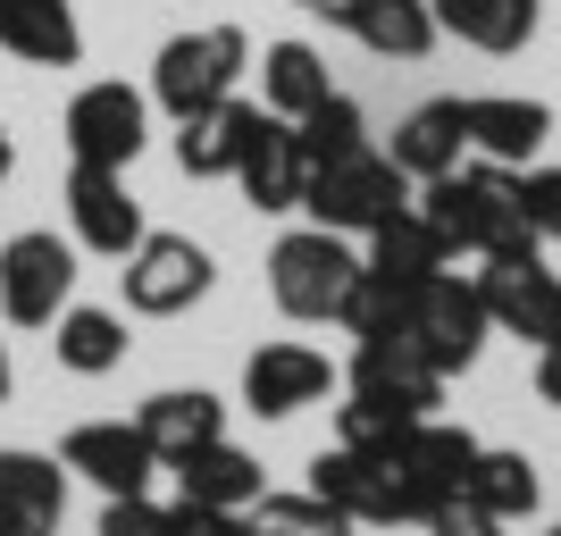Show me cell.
<instances>
[{"label": "cell", "mask_w": 561, "mask_h": 536, "mask_svg": "<svg viewBox=\"0 0 561 536\" xmlns=\"http://www.w3.org/2000/svg\"><path fill=\"white\" fill-rule=\"evenodd\" d=\"M135 427H142V444L160 453V469H168V461H185L193 444H218V436H227V402L202 395V386H168V395H151L135 411Z\"/></svg>", "instance_id": "cell-23"}, {"label": "cell", "mask_w": 561, "mask_h": 536, "mask_svg": "<svg viewBox=\"0 0 561 536\" xmlns=\"http://www.w3.org/2000/svg\"><path fill=\"white\" fill-rule=\"evenodd\" d=\"M427 536H503V520H494V512H478V503L461 494V503H445V512L427 520Z\"/></svg>", "instance_id": "cell-36"}, {"label": "cell", "mask_w": 561, "mask_h": 536, "mask_svg": "<svg viewBox=\"0 0 561 536\" xmlns=\"http://www.w3.org/2000/svg\"><path fill=\"white\" fill-rule=\"evenodd\" d=\"M402 335H411V352H420L436 377H461L494 335L486 303H478V277L436 269L427 285H411V294H402Z\"/></svg>", "instance_id": "cell-5"}, {"label": "cell", "mask_w": 561, "mask_h": 536, "mask_svg": "<svg viewBox=\"0 0 561 536\" xmlns=\"http://www.w3.org/2000/svg\"><path fill=\"white\" fill-rule=\"evenodd\" d=\"M59 512H68V469L50 453L9 444L0 453V536H59Z\"/></svg>", "instance_id": "cell-18"}, {"label": "cell", "mask_w": 561, "mask_h": 536, "mask_svg": "<svg viewBox=\"0 0 561 536\" xmlns=\"http://www.w3.org/2000/svg\"><path fill=\"white\" fill-rule=\"evenodd\" d=\"M411 193H420V185H411L377 142H360V151H344V160L310 168L302 210H310V227H328V235H377L386 218L411 210Z\"/></svg>", "instance_id": "cell-3"}, {"label": "cell", "mask_w": 561, "mask_h": 536, "mask_svg": "<svg viewBox=\"0 0 561 536\" xmlns=\"http://www.w3.org/2000/svg\"><path fill=\"white\" fill-rule=\"evenodd\" d=\"M461 151H469V126H461V93H445V101H420V110L394 126V151L386 160L411 176V185H436V176H453L461 168Z\"/></svg>", "instance_id": "cell-21"}, {"label": "cell", "mask_w": 561, "mask_h": 536, "mask_svg": "<svg viewBox=\"0 0 561 536\" xmlns=\"http://www.w3.org/2000/svg\"><path fill=\"white\" fill-rule=\"evenodd\" d=\"M126 319L117 310H93V303H68L59 319H50V352H59V369H76V377H110L117 361H126Z\"/></svg>", "instance_id": "cell-28"}, {"label": "cell", "mask_w": 561, "mask_h": 536, "mask_svg": "<svg viewBox=\"0 0 561 536\" xmlns=\"http://www.w3.org/2000/svg\"><path fill=\"white\" fill-rule=\"evenodd\" d=\"M0 50H18L25 68H76L84 59L76 0H0Z\"/></svg>", "instance_id": "cell-22"}, {"label": "cell", "mask_w": 561, "mask_h": 536, "mask_svg": "<svg viewBox=\"0 0 561 536\" xmlns=\"http://www.w3.org/2000/svg\"><path fill=\"white\" fill-rule=\"evenodd\" d=\"M478 303H486V319L503 327V335H519V344H561V277L545 269V252L528 243V252H494L486 269H478Z\"/></svg>", "instance_id": "cell-10"}, {"label": "cell", "mask_w": 561, "mask_h": 536, "mask_svg": "<svg viewBox=\"0 0 561 536\" xmlns=\"http://www.w3.org/2000/svg\"><path fill=\"white\" fill-rule=\"evenodd\" d=\"M117 285H126V310H135V319H185L218 285V260L202 252L193 235H142L135 252H126V269H117Z\"/></svg>", "instance_id": "cell-8"}, {"label": "cell", "mask_w": 561, "mask_h": 536, "mask_svg": "<svg viewBox=\"0 0 561 536\" xmlns=\"http://www.w3.org/2000/svg\"><path fill=\"white\" fill-rule=\"evenodd\" d=\"M537 395L561 411V344H545V352H537Z\"/></svg>", "instance_id": "cell-37"}, {"label": "cell", "mask_w": 561, "mask_h": 536, "mask_svg": "<svg viewBox=\"0 0 561 536\" xmlns=\"http://www.w3.org/2000/svg\"><path fill=\"white\" fill-rule=\"evenodd\" d=\"M402 427H411V411H394V402H377V395L335 402V444H369V453H386Z\"/></svg>", "instance_id": "cell-32"}, {"label": "cell", "mask_w": 561, "mask_h": 536, "mask_svg": "<svg viewBox=\"0 0 561 536\" xmlns=\"http://www.w3.org/2000/svg\"><path fill=\"white\" fill-rule=\"evenodd\" d=\"M59 135H68V160H84V168H135L142 142H151V93L101 76V84H84L68 101Z\"/></svg>", "instance_id": "cell-9"}, {"label": "cell", "mask_w": 561, "mask_h": 536, "mask_svg": "<svg viewBox=\"0 0 561 536\" xmlns=\"http://www.w3.org/2000/svg\"><path fill=\"white\" fill-rule=\"evenodd\" d=\"M427 9H436V34H453L469 50H494V59L537 43V0H427Z\"/></svg>", "instance_id": "cell-25"}, {"label": "cell", "mask_w": 561, "mask_h": 536, "mask_svg": "<svg viewBox=\"0 0 561 536\" xmlns=\"http://www.w3.org/2000/svg\"><path fill=\"white\" fill-rule=\"evenodd\" d=\"M76 303V243L50 227H25L0 243V319L9 327H50Z\"/></svg>", "instance_id": "cell-7"}, {"label": "cell", "mask_w": 561, "mask_h": 536, "mask_svg": "<svg viewBox=\"0 0 561 536\" xmlns=\"http://www.w3.org/2000/svg\"><path fill=\"white\" fill-rule=\"evenodd\" d=\"M59 469L93 478L101 494H142L160 478V453L142 444L135 420H84V427H68V444H59Z\"/></svg>", "instance_id": "cell-14"}, {"label": "cell", "mask_w": 561, "mask_h": 536, "mask_svg": "<svg viewBox=\"0 0 561 536\" xmlns=\"http://www.w3.org/2000/svg\"><path fill=\"white\" fill-rule=\"evenodd\" d=\"M9 386H18V369H9V344H0V402H9Z\"/></svg>", "instance_id": "cell-39"}, {"label": "cell", "mask_w": 561, "mask_h": 536, "mask_svg": "<svg viewBox=\"0 0 561 536\" xmlns=\"http://www.w3.org/2000/svg\"><path fill=\"white\" fill-rule=\"evenodd\" d=\"M234 185H243V202H252L260 218L302 210V185H310L302 135H294L285 117H260V135H252V151H243V168H234Z\"/></svg>", "instance_id": "cell-20"}, {"label": "cell", "mask_w": 561, "mask_h": 536, "mask_svg": "<svg viewBox=\"0 0 561 536\" xmlns=\"http://www.w3.org/2000/svg\"><path fill=\"white\" fill-rule=\"evenodd\" d=\"M469 503H478V512H494L503 528H512V520H528V512L545 503V478H537V461H528V453H494V444H478Z\"/></svg>", "instance_id": "cell-29"}, {"label": "cell", "mask_w": 561, "mask_h": 536, "mask_svg": "<svg viewBox=\"0 0 561 536\" xmlns=\"http://www.w3.org/2000/svg\"><path fill=\"white\" fill-rule=\"evenodd\" d=\"M545 536H561V520H553V528H545Z\"/></svg>", "instance_id": "cell-41"}, {"label": "cell", "mask_w": 561, "mask_h": 536, "mask_svg": "<svg viewBox=\"0 0 561 536\" xmlns=\"http://www.w3.org/2000/svg\"><path fill=\"white\" fill-rule=\"evenodd\" d=\"M168 536H252L243 528V512H218V503H168Z\"/></svg>", "instance_id": "cell-35"}, {"label": "cell", "mask_w": 561, "mask_h": 536, "mask_svg": "<svg viewBox=\"0 0 561 536\" xmlns=\"http://www.w3.org/2000/svg\"><path fill=\"white\" fill-rule=\"evenodd\" d=\"M260 101H243V93H227V101H210V110H193V117H176V168L185 176H234L243 168V151H252V135H260Z\"/></svg>", "instance_id": "cell-17"}, {"label": "cell", "mask_w": 561, "mask_h": 536, "mask_svg": "<svg viewBox=\"0 0 561 536\" xmlns=\"http://www.w3.org/2000/svg\"><path fill=\"white\" fill-rule=\"evenodd\" d=\"M328 25H344L360 50H377V59H427V50L445 43L436 34V9L427 0H328L319 9Z\"/></svg>", "instance_id": "cell-16"}, {"label": "cell", "mask_w": 561, "mask_h": 536, "mask_svg": "<svg viewBox=\"0 0 561 536\" xmlns=\"http://www.w3.org/2000/svg\"><path fill=\"white\" fill-rule=\"evenodd\" d=\"M386 461H394V487H402V520H436L445 503L469 494L478 436L453 427V420H411L394 444H386Z\"/></svg>", "instance_id": "cell-6"}, {"label": "cell", "mask_w": 561, "mask_h": 536, "mask_svg": "<svg viewBox=\"0 0 561 536\" xmlns=\"http://www.w3.org/2000/svg\"><path fill=\"white\" fill-rule=\"evenodd\" d=\"M294 135H302V160L310 168H328V160H344V151L369 142V117H360V101H352V93H328L310 117H294Z\"/></svg>", "instance_id": "cell-31"}, {"label": "cell", "mask_w": 561, "mask_h": 536, "mask_svg": "<svg viewBox=\"0 0 561 536\" xmlns=\"http://www.w3.org/2000/svg\"><path fill=\"white\" fill-rule=\"evenodd\" d=\"M68 235L101 260H126L151 235L142 227V202L126 193V168H84V160L68 168Z\"/></svg>", "instance_id": "cell-12"}, {"label": "cell", "mask_w": 561, "mask_h": 536, "mask_svg": "<svg viewBox=\"0 0 561 536\" xmlns=\"http://www.w3.org/2000/svg\"><path fill=\"white\" fill-rule=\"evenodd\" d=\"M328 395H335V369H328V352H310V344H260L243 361V411L252 420H294V411H310Z\"/></svg>", "instance_id": "cell-13"}, {"label": "cell", "mask_w": 561, "mask_h": 536, "mask_svg": "<svg viewBox=\"0 0 561 536\" xmlns=\"http://www.w3.org/2000/svg\"><path fill=\"white\" fill-rule=\"evenodd\" d=\"M294 9H328V0H294Z\"/></svg>", "instance_id": "cell-40"}, {"label": "cell", "mask_w": 561, "mask_h": 536, "mask_svg": "<svg viewBox=\"0 0 561 536\" xmlns=\"http://www.w3.org/2000/svg\"><path fill=\"white\" fill-rule=\"evenodd\" d=\"M243 528L252 536H352V520L302 487V494H260L252 512H243Z\"/></svg>", "instance_id": "cell-30"}, {"label": "cell", "mask_w": 561, "mask_h": 536, "mask_svg": "<svg viewBox=\"0 0 561 536\" xmlns=\"http://www.w3.org/2000/svg\"><path fill=\"white\" fill-rule=\"evenodd\" d=\"M328 93H335L328 59H319L310 43H268V50H260V110H268V117L294 126V117H310Z\"/></svg>", "instance_id": "cell-27"}, {"label": "cell", "mask_w": 561, "mask_h": 536, "mask_svg": "<svg viewBox=\"0 0 561 536\" xmlns=\"http://www.w3.org/2000/svg\"><path fill=\"white\" fill-rule=\"evenodd\" d=\"M310 494L335 503L352 528H394L402 520V487H394V461L369 453V444H328L310 461Z\"/></svg>", "instance_id": "cell-11"}, {"label": "cell", "mask_w": 561, "mask_h": 536, "mask_svg": "<svg viewBox=\"0 0 561 536\" xmlns=\"http://www.w3.org/2000/svg\"><path fill=\"white\" fill-rule=\"evenodd\" d=\"M411 202H420V218L453 243V260H461V252L494 260V252H528V243H537V227H528V202H519V168H503V160L453 168V176L420 185Z\"/></svg>", "instance_id": "cell-1"}, {"label": "cell", "mask_w": 561, "mask_h": 536, "mask_svg": "<svg viewBox=\"0 0 561 536\" xmlns=\"http://www.w3.org/2000/svg\"><path fill=\"white\" fill-rule=\"evenodd\" d=\"M519 202H528L537 243H561V168H528V176H519Z\"/></svg>", "instance_id": "cell-34"}, {"label": "cell", "mask_w": 561, "mask_h": 536, "mask_svg": "<svg viewBox=\"0 0 561 536\" xmlns=\"http://www.w3.org/2000/svg\"><path fill=\"white\" fill-rule=\"evenodd\" d=\"M461 126H469V151H486L503 168H528L553 135V110L528 93H469L461 101Z\"/></svg>", "instance_id": "cell-19"}, {"label": "cell", "mask_w": 561, "mask_h": 536, "mask_svg": "<svg viewBox=\"0 0 561 536\" xmlns=\"http://www.w3.org/2000/svg\"><path fill=\"white\" fill-rule=\"evenodd\" d=\"M101 536H168V512L151 494H101Z\"/></svg>", "instance_id": "cell-33"}, {"label": "cell", "mask_w": 561, "mask_h": 536, "mask_svg": "<svg viewBox=\"0 0 561 536\" xmlns=\"http://www.w3.org/2000/svg\"><path fill=\"white\" fill-rule=\"evenodd\" d=\"M243 68H252V34H243V25L168 34L160 59H151V110H168V117L210 110V101H227L234 84H243Z\"/></svg>", "instance_id": "cell-4"}, {"label": "cell", "mask_w": 561, "mask_h": 536, "mask_svg": "<svg viewBox=\"0 0 561 536\" xmlns=\"http://www.w3.org/2000/svg\"><path fill=\"white\" fill-rule=\"evenodd\" d=\"M9 168H18V142H9V126H0V185H9Z\"/></svg>", "instance_id": "cell-38"}, {"label": "cell", "mask_w": 561, "mask_h": 536, "mask_svg": "<svg viewBox=\"0 0 561 536\" xmlns=\"http://www.w3.org/2000/svg\"><path fill=\"white\" fill-rule=\"evenodd\" d=\"M168 469H176V494H185V503H218V512H252L260 494H268L260 487V461L243 444H227V436L193 444L185 461H168Z\"/></svg>", "instance_id": "cell-24"}, {"label": "cell", "mask_w": 561, "mask_h": 536, "mask_svg": "<svg viewBox=\"0 0 561 536\" xmlns=\"http://www.w3.org/2000/svg\"><path fill=\"white\" fill-rule=\"evenodd\" d=\"M360 260H369V277H386V285H402V294H411V285H427L436 269H453V243L427 227L420 202H411L402 218H386V227L369 235V252H360Z\"/></svg>", "instance_id": "cell-26"}, {"label": "cell", "mask_w": 561, "mask_h": 536, "mask_svg": "<svg viewBox=\"0 0 561 536\" xmlns=\"http://www.w3.org/2000/svg\"><path fill=\"white\" fill-rule=\"evenodd\" d=\"M360 269L369 260L352 252V235H328V227H294L277 235V252H268V294H277L285 319L302 327H344L352 294H360Z\"/></svg>", "instance_id": "cell-2"}, {"label": "cell", "mask_w": 561, "mask_h": 536, "mask_svg": "<svg viewBox=\"0 0 561 536\" xmlns=\"http://www.w3.org/2000/svg\"><path fill=\"white\" fill-rule=\"evenodd\" d=\"M352 395H377L394 402V411H411V420H436V402H445V377L427 369L420 352H411V335H360V352H352Z\"/></svg>", "instance_id": "cell-15"}]
</instances>
